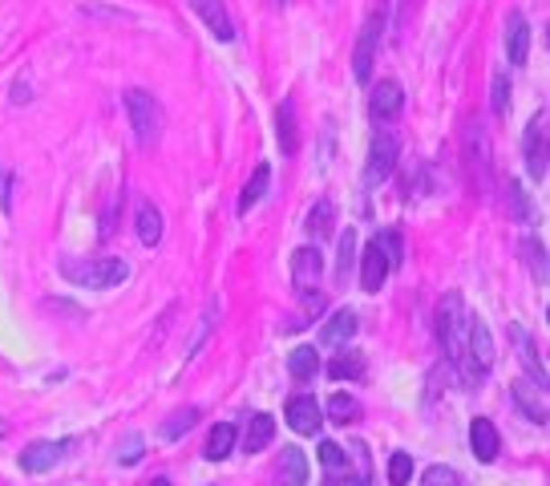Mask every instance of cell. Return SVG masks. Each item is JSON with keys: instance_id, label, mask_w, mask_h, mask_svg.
<instances>
[{"instance_id": "3", "label": "cell", "mask_w": 550, "mask_h": 486, "mask_svg": "<svg viewBox=\"0 0 550 486\" xmlns=\"http://www.w3.org/2000/svg\"><path fill=\"white\" fill-rule=\"evenodd\" d=\"M126 110H129V126H134V134H138V142L142 146H154L158 142V134H162V105H158V97L154 94H146V89H126Z\"/></svg>"}, {"instance_id": "21", "label": "cell", "mask_w": 550, "mask_h": 486, "mask_svg": "<svg viewBox=\"0 0 550 486\" xmlns=\"http://www.w3.org/2000/svg\"><path fill=\"white\" fill-rule=\"evenodd\" d=\"M288 373H291L296 381H315V377H320V356H315V348H312V345L291 348V356H288Z\"/></svg>"}, {"instance_id": "29", "label": "cell", "mask_w": 550, "mask_h": 486, "mask_svg": "<svg viewBox=\"0 0 550 486\" xmlns=\"http://www.w3.org/2000/svg\"><path fill=\"white\" fill-rule=\"evenodd\" d=\"M506 199H510V215L522 219V223H530V219H534V202L526 199L522 183H518V178H510V175H506Z\"/></svg>"}, {"instance_id": "32", "label": "cell", "mask_w": 550, "mask_h": 486, "mask_svg": "<svg viewBox=\"0 0 550 486\" xmlns=\"http://www.w3.org/2000/svg\"><path fill=\"white\" fill-rule=\"evenodd\" d=\"M409 474H412V458L404 450H396L388 458V486H409Z\"/></svg>"}, {"instance_id": "42", "label": "cell", "mask_w": 550, "mask_h": 486, "mask_svg": "<svg viewBox=\"0 0 550 486\" xmlns=\"http://www.w3.org/2000/svg\"><path fill=\"white\" fill-rule=\"evenodd\" d=\"M275 4H279V0H275Z\"/></svg>"}, {"instance_id": "9", "label": "cell", "mask_w": 550, "mask_h": 486, "mask_svg": "<svg viewBox=\"0 0 550 486\" xmlns=\"http://www.w3.org/2000/svg\"><path fill=\"white\" fill-rule=\"evenodd\" d=\"M320 275H324V256H320V248H315V243L291 251V284H296L299 292L315 288V280H320Z\"/></svg>"}, {"instance_id": "8", "label": "cell", "mask_w": 550, "mask_h": 486, "mask_svg": "<svg viewBox=\"0 0 550 486\" xmlns=\"http://www.w3.org/2000/svg\"><path fill=\"white\" fill-rule=\"evenodd\" d=\"M526 170L538 183L546 178V113L530 118V126H526Z\"/></svg>"}, {"instance_id": "30", "label": "cell", "mask_w": 550, "mask_h": 486, "mask_svg": "<svg viewBox=\"0 0 550 486\" xmlns=\"http://www.w3.org/2000/svg\"><path fill=\"white\" fill-rule=\"evenodd\" d=\"M194 421H199V410H194V405H186V410L170 413V418L162 421V429H158V434L166 437V442H174V437H178V434H186V429H191Z\"/></svg>"}, {"instance_id": "27", "label": "cell", "mask_w": 550, "mask_h": 486, "mask_svg": "<svg viewBox=\"0 0 550 486\" xmlns=\"http://www.w3.org/2000/svg\"><path fill=\"white\" fill-rule=\"evenodd\" d=\"M231 446H235V426H231V421H218V426L210 429V437H207V446H202V454H207L210 462H223L226 454H231Z\"/></svg>"}, {"instance_id": "39", "label": "cell", "mask_w": 550, "mask_h": 486, "mask_svg": "<svg viewBox=\"0 0 550 486\" xmlns=\"http://www.w3.org/2000/svg\"><path fill=\"white\" fill-rule=\"evenodd\" d=\"M13 183H16L13 170H0V207L4 211H13Z\"/></svg>"}, {"instance_id": "38", "label": "cell", "mask_w": 550, "mask_h": 486, "mask_svg": "<svg viewBox=\"0 0 550 486\" xmlns=\"http://www.w3.org/2000/svg\"><path fill=\"white\" fill-rule=\"evenodd\" d=\"M324 486H368V474H352V470H336L324 478Z\"/></svg>"}, {"instance_id": "24", "label": "cell", "mask_w": 550, "mask_h": 486, "mask_svg": "<svg viewBox=\"0 0 550 486\" xmlns=\"http://www.w3.org/2000/svg\"><path fill=\"white\" fill-rule=\"evenodd\" d=\"M267 186H271V166H267V162H259L255 175H251V183L243 186V194H239V211H243V215H247V211L255 207L259 199H263Z\"/></svg>"}, {"instance_id": "7", "label": "cell", "mask_w": 550, "mask_h": 486, "mask_svg": "<svg viewBox=\"0 0 550 486\" xmlns=\"http://www.w3.org/2000/svg\"><path fill=\"white\" fill-rule=\"evenodd\" d=\"M388 272H393V264H388V256L380 251V243L372 239V243H364V251H360V288L364 292H380L385 288V280H388Z\"/></svg>"}, {"instance_id": "36", "label": "cell", "mask_w": 550, "mask_h": 486, "mask_svg": "<svg viewBox=\"0 0 550 486\" xmlns=\"http://www.w3.org/2000/svg\"><path fill=\"white\" fill-rule=\"evenodd\" d=\"M421 486H461V478H457V470H449V466H429Z\"/></svg>"}, {"instance_id": "18", "label": "cell", "mask_w": 550, "mask_h": 486, "mask_svg": "<svg viewBox=\"0 0 550 486\" xmlns=\"http://www.w3.org/2000/svg\"><path fill=\"white\" fill-rule=\"evenodd\" d=\"M510 393H514L518 410H522L526 418L538 421V426H546V397H542V389L534 385V381H514V385H510Z\"/></svg>"}, {"instance_id": "41", "label": "cell", "mask_w": 550, "mask_h": 486, "mask_svg": "<svg viewBox=\"0 0 550 486\" xmlns=\"http://www.w3.org/2000/svg\"><path fill=\"white\" fill-rule=\"evenodd\" d=\"M150 486H170V482H166V478H154V482H150Z\"/></svg>"}, {"instance_id": "25", "label": "cell", "mask_w": 550, "mask_h": 486, "mask_svg": "<svg viewBox=\"0 0 550 486\" xmlns=\"http://www.w3.org/2000/svg\"><path fill=\"white\" fill-rule=\"evenodd\" d=\"M138 239H142L146 248L162 243V211L154 207V202H142V207H138Z\"/></svg>"}, {"instance_id": "37", "label": "cell", "mask_w": 550, "mask_h": 486, "mask_svg": "<svg viewBox=\"0 0 550 486\" xmlns=\"http://www.w3.org/2000/svg\"><path fill=\"white\" fill-rule=\"evenodd\" d=\"M142 450H146V442L138 434H129L126 442H121V450H118V462H121V466H134V462L142 458Z\"/></svg>"}, {"instance_id": "6", "label": "cell", "mask_w": 550, "mask_h": 486, "mask_svg": "<svg viewBox=\"0 0 550 486\" xmlns=\"http://www.w3.org/2000/svg\"><path fill=\"white\" fill-rule=\"evenodd\" d=\"M283 418H288V426L296 429V434H320V426H324L320 401H315V397H307V393L291 397V401L283 405Z\"/></svg>"}, {"instance_id": "31", "label": "cell", "mask_w": 550, "mask_h": 486, "mask_svg": "<svg viewBox=\"0 0 550 486\" xmlns=\"http://www.w3.org/2000/svg\"><path fill=\"white\" fill-rule=\"evenodd\" d=\"M356 267V231H348L344 227V239H340V251H336V272H340V284L352 275Z\"/></svg>"}, {"instance_id": "11", "label": "cell", "mask_w": 550, "mask_h": 486, "mask_svg": "<svg viewBox=\"0 0 550 486\" xmlns=\"http://www.w3.org/2000/svg\"><path fill=\"white\" fill-rule=\"evenodd\" d=\"M65 450H69V442H29L21 450V470H29V474H45V470H53L57 462H61Z\"/></svg>"}, {"instance_id": "28", "label": "cell", "mask_w": 550, "mask_h": 486, "mask_svg": "<svg viewBox=\"0 0 550 486\" xmlns=\"http://www.w3.org/2000/svg\"><path fill=\"white\" fill-rule=\"evenodd\" d=\"M522 259H526V267L534 272V280L546 284V248H542V239L526 235V239H522Z\"/></svg>"}, {"instance_id": "22", "label": "cell", "mask_w": 550, "mask_h": 486, "mask_svg": "<svg viewBox=\"0 0 550 486\" xmlns=\"http://www.w3.org/2000/svg\"><path fill=\"white\" fill-rule=\"evenodd\" d=\"M271 437H275V418L271 413H255V418L247 421V437H243V446H247V454H259V450H267Z\"/></svg>"}, {"instance_id": "4", "label": "cell", "mask_w": 550, "mask_h": 486, "mask_svg": "<svg viewBox=\"0 0 550 486\" xmlns=\"http://www.w3.org/2000/svg\"><path fill=\"white\" fill-rule=\"evenodd\" d=\"M380 32H385V13L377 8V13H368L360 37H356V53H352V77L356 81H368L372 77V57H377Z\"/></svg>"}, {"instance_id": "34", "label": "cell", "mask_w": 550, "mask_h": 486, "mask_svg": "<svg viewBox=\"0 0 550 486\" xmlns=\"http://www.w3.org/2000/svg\"><path fill=\"white\" fill-rule=\"evenodd\" d=\"M490 105H493V113H506V105H510V81H506V73H493V81H490Z\"/></svg>"}, {"instance_id": "5", "label": "cell", "mask_w": 550, "mask_h": 486, "mask_svg": "<svg viewBox=\"0 0 550 486\" xmlns=\"http://www.w3.org/2000/svg\"><path fill=\"white\" fill-rule=\"evenodd\" d=\"M396 158H401V142H396V134H377V138H372L368 162H364V183L380 186L388 175H393Z\"/></svg>"}, {"instance_id": "13", "label": "cell", "mask_w": 550, "mask_h": 486, "mask_svg": "<svg viewBox=\"0 0 550 486\" xmlns=\"http://www.w3.org/2000/svg\"><path fill=\"white\" fill-rule=\"evenodd\" d=\"M186 4L194 8V16H199L218 40H235V24H231V16H226L223 0H186Z\"/></svg>"}, {"instance_id": "40", "label": "cell", "mask_w": 550, "mask_h": 486, "mask_svg": "<svg viewBox=\"0 0 550 486\" xmlns=\"http://www.w3.org/2000/svg\"><path fill=\"white\" fill-rule=\"evenodd\" d=\"M0 437H8V421L4 418H0Z\"/></svg>"}, {"instance_id": "26", "label": "cell", "mask_w": 550, "mask_h": 486, "mask_svg": "<svg viewBox=\"0 0 550 486\" xmlns=\"http://www.w3.org/2000/svg\"><path fill=\"white\" fill-rule=\"evenodd\" d=\"M324 418H332L336 426H348V421L360 418V401L348 393H332L328 401H324Z\"/></svg>"}, {"instance_id": "19", "label": "cell", "mask_w": 550, "mask_h": 486, "mask_svg": "<svg viewBox=\"0 0 550 486\" xmlns=\"http://www.w3.org/2000/svg\"><path fill=\"white\" fill-rule=\"evenodd\" d=\"M356 337V312H348V308H336V312L324 320V328H320V340L324 345H344V340H352Z\"/></svg>"}, {"instance_id": "15", "label": "cell", "mask_w": 550, "mask_h": 486, "mask_svg": "<svg viewBox=\"0 0 550 486\" xmlns=\"http://www.w3.org/2000/svg\"><path fill=\"white\" fill-rule=\"evenodd\" d=\"M275 138H279V150L296 154L299 150V122H296V102L291 97H283L279 105H275Z\"/></svg>"}, {"instance_id": "12", "label": "cell", "mask_w": 550, "mask_h": 486, "mask_svg": "<svg viewBox=\"0 0 550 486\" xmlns=\"http://www.w3.org/2000/svg\"><path fill=\"white\" fill-rule=\"evenodd\" d=\"M469 450H474L477 462H493L501 450V437H498V426L490 418H474L469 421Z\"/></svg>"}, {"instance_id": "17", "label": "cell", "mask_w": 550, "mask_h": 486, "mask_svg": "<svg viewBox=\"0 0 550 486\" xmlns=\"http://www.w3.org/2000/svg\"><path fill=\"white\" fill-rule=\"evenodd\" d=\"M275 482L279 486H307V458L299 446H283L279 466H275Z\"/></svg>"}, {"instance_id": "14", "label": "cell", "mask_w": 550, "mask_h": 486, "mask_svg": "<svg viewBox=\"0 0 550 486\" xmlns=\"http://www.w3.org/2000/svg\"><path fill=\"white\" fill-rule=\"evenodd\" d=\"M510 337H514L518 356H522V364H526V373H530V381H534L538 389H546V364H542L538 348H534V337L522 328V324H510Z\"/></svg>"}, {"instance_id": "10", "label": "cell", "mask_w": 550, "mask_h": 486, "mask_svg": "<svg viewBox=\"0 0 550 486\" xmlns=\"http://www.w3.org/2000/svg\"><path fill=\"white\" fill-rule=\"evenodd\" d=\"M368 110L377 122H396L404 110V89L396 86V81H377V89H372V97H368Z\"/></svg>"}, {"instance_id": "33", "label": "cell", "mask_w": 550, "mask_h": 486, "mask_svg": "<svg viewBox=\"0 0 550 486\" xmlns=\"http://www.w3.org/2000/svg\"><path fill=\"white\" fill-rule=\"evenodd\" d=\"M320 466L328 470V474H336V470H348L344 446H336V442H320Z\"/></svg>"}, {"instance_id": "1", "label": "cell", "mask_w": 550, "mask_h": 486, "mask_svg": "<svg viewBox=\"0 0 550 486\" xmlns=\"http://www.w3.org/2000/svg\"><path fill=\"white\" fill-rule=\"evenodd\" d=\"M466 300L461 292H445L441 304H437V345L449 369H457L461 356H466Z\"/></svg>"}, {"instance_id": "23", "label": "cell", "mask_w": 550, "mask_h": 486, "mask_svg": "<svg viewBox=\"0 0 550 486\" xmlns=\"http://www.w3.org/2000/svg\"><path fill=\"white\" fill-rule=\"evenodd\" d=\"M328 377H336V381H360L364 377V356L356 353V348H344V353H336L328 361Z\"/></svg>"}, {"instance_id": "2", "label": "cell", "mask_w": 550, "mask_h": 486, "mask_svg": "<svg viewBox=\"0 0 550 486\" xmlns=\"http://www.w3.org/2000/svg\"><path fill=\"white\" fill-rule=\"evenodd\" d=\"M61 272H65V280L81 284V288L105 292V288L126 284L129 267H126V259H118V256H102V259H81V264H77V259H65Z\"/></svg>"}, {"instance_id": "20", "label": "cell", "mask_w": 550, "mask_h": 486, "mask_svg": "<svg viewBox=\"0 0 550 486\" xmlns=\"http://www.w3.org/2000/svg\"><path fill=\"white\" fill-rule=\"evenodd\" d=\"M304 227H307V239L312 243H324L332 235V227H336V207H332V199H320L312 211H307V219H304Z\"/></svg>"}, {"instance_id": "35", "label": "cell", "mask_w": 550, "mask_h": 486, "mask_svg": "<svg viewBox=\"0 0 550 486\" xmlns=\"http://www.w3.org/2000/svg\"><path fill=\"white\" fill-rule=\"evenodd\" d=\"M377 243H380V251H385V256H388V264H401V256H404V251H401V231H396V227H388V231H380L377 235Z\"/></svg>"}, {"instance_id": "16", "label": "cell", "mask_w": 550, "mask_h": 486, "mask_svg": "<svg viewBox=\"0 0 550 486\" xmlns=\"http://www.w3.org/2000/svg\"><path fill=\"white\" fill-rule=\"evenodd\" d=\"M506 53L514 65H526V57H530V24H526L522 8L506 16Z\"/></svg>"}]
</instances>
